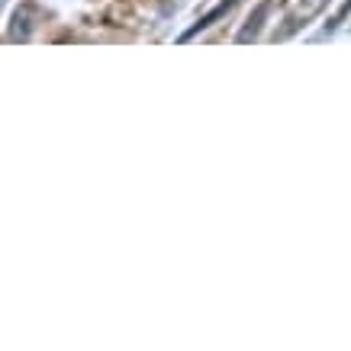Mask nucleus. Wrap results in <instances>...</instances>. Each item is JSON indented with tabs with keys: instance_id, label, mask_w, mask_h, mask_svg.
<instances>
[{
	"instance_id": "nucleus-1",
	"label": "nucleus",
	"mask_w": 351,
	"mask_h": 351,
	"mask_svg": "<svg viewBox=\"0 0 351 351\" xmlns=\"http://www.w3.org/2000/svg\"><path fill=\"white\" fill-rule=\"evenodd\" d=\"M326 3L329 0H287V7H284V26H280V39L290 36V32H297L300 26H306L313 16H319L326 10Z\"/></svg>"
},
{
	"instance_id": "nucleus-2",
	"label": "nucleus",
	"mask_w": 351,
	"mask_h": 351,
	"mask_svg": "<svg viewBox=\"0 0 351 351\" xmlns=\"http://www.w3.org/2000/svg\"><path fill=\"white\" fill-rule=\"evenodd\" d=\"M235 3H239V0H226V3H219V7H216V10H213V13H210V16H203V20H200V23H197V26H193V29H187V32H184V39H191L193 32H200V29H206V26H213V23H216V20H219V16H223V13H229V10H232Z\"/></svg>"
}]
</instances>
